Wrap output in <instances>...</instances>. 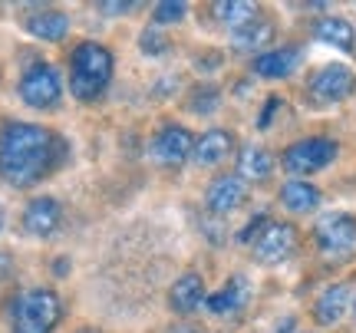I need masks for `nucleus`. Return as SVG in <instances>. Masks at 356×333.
<instances>
[{
  "label": "nucleus",
  "instance_id": "obj_1",
  "mask_svg": "<svg viewBox=\"0 0 356 333\" xmlns=\"http://www.w3.org/2000/svg\"><path fill=\"white\" fill-rule=\"evenodd\" d=\"M63 145L50 129L33 122H7L0 129V179L13 188H30L50 175Z\"/></svg>",
  "mask_w": 356,
  "mask_h": 333
},
{
  "label": "nucleus",
  "instance_id": "obj_7",
  "mask_svg": "<svg viewBox=\"0 0 356 333\" xmlns=\"http://www.w3.org/2000/svg\"><path fill=\"white\" fill-rule=\"evenodd\" d=\"M317 244L327 251V254H340V251H350L356 244V215H346V211H330L317 221Z\"/></svg>",
  "mask_w": 356,
  "mask_h": 333
},
{
  "label": "nucleus",
  "instance_id": "obj_4",
  "mask_svg": "<svg viewBox=\"0 0 356 333\" xmlns=\"http://www.w3.org/2000/svg\"><path fill=\"white\" fill-rule=\"evenodd\" d=\"M20 99H24L30 109H53L63 96V79H60V70L53 63H33L24 70L20 76Z\"/></svg>",
  "mask_w": 356,
  "mask_h": 333
},
{
  "label": "nucleus",
  "instance_id": "obj_25",
  "mask_svg": "<svg viewBox=\"0 0 356 333\" xmlns=\"http://www.w3.org/2000/svg\"><path fill=\"white\" fill-rule=\"evenodd\" d=\"M142 50L145 53H162L165 50V37L155 33V30H145V33H142Z\"/></svg>",
  "mask_w": 356,
  "mask_h": 333
},
{
  "label": "nucleus",
  "instance_id": "obj_16",
  "mask_svg": "<svg viewBox=\"0 0 356 333\" xmlns=\"http://www.w3.org/2000/svg\"><path fill=\"white\" fill-rule=\"evenodd\" d=\"M168 304H172L175 314L198 310L204 304V281L198 274H181V277L172 284V291H168Z\"/></svg>",
  "mask_w": 356,
  "mask_h": 333
},
{
  "label": "nucleus",
  "instance_id": "obj_17",
  "mask_svg": "<svg viewBox=\"0 0 356 333\" xmlns=\"http://www.w3.org/2000/svg\"><path fill=\"white\" fill-rule=\"evenodd\" d=\"M248 294H251V287L244 277H231L221 291H215L211 297H204V307L211 310L215 317H225V314H234V310H241L248 304Z\"/></svg>",
  "mask_w": 356,
  "mask_h": 333
},
{
  "label": "nucleus",
  "instance_id": "obj_18",
  "mask_svg": "<svg viewBox=\"0 0 356 333\" xmlns=\"http://www.w3.org/2000/svg\"><path fill=\"white\" fill-rule=\"evenodd\" d=\"M314 37L320 43H327V47H337V50H353L356 47V30L343 17H323V20H317Z\"/></svg>",
  "mask_w": 356,
  "mask_h": 333
},
{
  "label": "nucleus",
  "instance_id": "obj_8",
  "mask_svg": "<svg viewBox=\"0 0 356 333\" xmlns=\"http://www.w3.org/2000/svg\"><path fill=\"white\" fill-rule=\"evenodd\" d=\"M310 92L317 96L320 103H340V99L356 92V73L343 63L323 66L317 76L310 79Z\"/></svg>",
  "mask_w": 356,
  "mask_h": 333
},
{
  "label": "nucleus",
  "instance_id": "obj_21",
  "mask_svg": "<svg viewBox=\"0 0 356 333\" xmlns=\"http://www.w3.org/2000/svg\"><path fill=\"white\" fill-rule=\"evenodd\" d=\"M274 37V26H270V20H251V24H244L241 30H231V47L234 50H257V47H264L267 40Z\"/></svg>",
  "mask_w": 356,
  "mask_h": 333
},
{
  "label": "nucleus",
  "instance_id": "obj_20",
  "mask_svg": "<svg viewBox=\"0 0 356 333\" xmlns=\"http://www.w3.org/2000/svg\"><path fill=\"white\" fill-rule=\"evenodd\" d=\"M270 172H274V155L261 145H248L238 159V175L244 181H264L270 179Z\"/></svg>",
  "mask_w": 356,
  "mask_h": 333
},
{
  "label": "nucleus",
  "instance_id": "obj_15",
  "mask_svg": "<svg viewBox=\"0 0 356 333\" xmlns=\"http://www.w3.org/2000/svg\"><path fill=\"white\" fill-rule=\"evenodd\" d=\"M231 145H234L231 132H225V129H211V132H204L202 139H195L191 159H195V165L211 168V165H218V162L231 152Z\"/></svg>",
  "mask_w": 356,
  "mask_h": 333
},
{
  "label": "nucleus",
  "instance_id": "obj_9",
  "mask_svg": "<svg viewBox=\"0 0 356 333\" xmlns=\"http://www.w3.org/2000/svg\"><path fill=\"white\" fill-rule=\"evenodd\" d=\"M195 149V139H191L188 129L181 126H165L152 142H149V155H152L159 165H181L185 159L191 155Z\"/></svg>",
  "mask_w": 356,
  "mask_h": 333
},
{
  "label": "nucleus",
  "instance_id": "obj_5",
  "mask_svg": "<svg viewBox=\"0 0 356 333\" xmlns=\"http://www.w3.org/2000/svg\"><path fill=\"white\" fill-rule=\"evenodd\" d=\"M333 159H337V142L314 136V139L293 142L291 149L284 152V168L291 175H314V172L330 165Z\"/></svg>",
  "mask_w": 356,
  "mask_h": 333
},
{
  "label": "nucleus",
  "instance_id": "obj_27",
  "mask_svg": "<svg viewBox=\"0 0 356 333\" xmlns=\"http://www.w3.org/2000/svg\"><path fill=\"white\" fill-rule=\"evenodd\" d=\"M7 274H10V257L0 254V277H7Z\"/></svg>",
  "mask_w": 356,
  "mask_h": 333
},
{
  "label": "nucleus",
  "instance_id": "obj_13",
  "mask_svg": "<svg viewBox=\"0 0 356 333\" xmlns=\"http://www.w3.org/2000/svg\"><path fill=\"white\" fill-rule=\"evenodd\" d=\"M26 33L43 43H56L70 33V17L63 10H37L26 17Z\"/></svg>",
  "mask_w": 356,
  "mask_h": 333
},
{
  "label": "nucleus",
  "instance_id": "obj_10",
  "mask_svg": "<svg viewBox=\"0 0 356 333\" xmlns=\"http://www.w3.org/2000/svg\"><path fill=\"white\" fill-rule=\"evenodd\" d=\"M60 221H63V208L50 195H40L24 208V228L33 238H50L53 231L60 228Z\"/></svg>",
  "mask_w": 356,
  "mask_h": 333
},
{
  "label": "nucleus",
  "instance_id": "obj_14",
  "mask_svg": "<svg viewBox=\"0 0 356 333\" xmlns=\"http://www.w3.org/2000/svg\"><path fill=\"white\" fill-rule=\"evenodd\" d=\"M300 63V50L297 47H280V50H267L254 60V73L264 79H284L291 76Z\"/></svg>",
  "mask_w": 356,
  "mask_h": 333
},
{
  "label": "nucleus",
  "instance_id": "obj_23",
  "mask_svg": "<svg viewBox=\"0 0 356 333\" xmlns=\"http://www.w3.org/2000/svg\"><path fill=\"white\" fill-rule=\"evenodd\" d=\"M185 13H188V3H181V0H162V3L152 7V20L155 24H178Z\"/></svg>",
  "mask_w": 356,
  "mask_h": 333
},
{
  "label": "nucleus",
  "instance_id": "obj_22",
  "mask_svg": "<svg viewBox=\"0 0 356 333\" xmlns=\"http://www.w3.org/2000/svg\"><path fill=\"white\" fill-rule=\"evenodd\" d=\"M215 17L231 30H241L244 24L257 20V7L248 0H221V3H215Z\"/></svg>",
  "mask_w": 356,
  "mask_h": 333
},
{
  "label": "nucleus",
  "instance_id": "obj_2",
  "mask_svg": "<svg viewBox=\"0 0 356 333\" xmlns=\"http://www.w3.org/2000/svg\"><path fill=\"white\" fill-rule=\"evenodd\" d=\"M113 53L102 43H79L73 50V73H70V90L76 99H96L109 79H113Z\"/></svg>",
  "mask_w": 356,
  "mask_h": 333
},
{
  "label": "nucleus",
  "instance_id": "obj_26",
  "mask_svg": "<svg viewBox=\"0 0 356 333\" xmlns=\"http://www.w3.org/2000/svg\"><path fill=\"white\" fill-rule=\"evenodd\" d=\"M99 10H109L115 17V13H122V10H132V3H102Z\"/></svg>",
  "mask_w": 356,
  "mask_h": 333
},
{
  "label": "nucleus",
  "instance_id": "obj_6",
  "mask_svg": "<svg viewBox=\"0 0 356 333\" xmlns=\"http://www.w3.org/2000/svg\"><path fill=\"white\" fill-rule=\"evenodd\" d=\"M254 261L261 264H280V261H287L293 254V247H297V231L293 225H284V221H267L261 234H257L254 241Z\"/></svg>",
  "mask_w": 356,
  "mask_h": 333
},
{
  "label": "nucleus",
  "instance_id": "obj_12",
  "mask_svg": "<svg viewBox=\"0 0 356 333\" xmlns=\"http://www.w3.org/2000/svg\"><path fill=\"white\" fill-rule=\"evenodd\" d=\"M350 307V284H330L314 304V320L320 327H333Z\"/></svg>",
  "mask_w": 356,
  "mask_h": 333
},
{
  "label": "nucleus",
  "instance_id": "obj_19",
  "mask_svg": "<svg viewBox=\"0 0 356 333\" xmlns=\"http://www.w3.org/2000/svg\"><path fill=\"white\" fill-rule=\"evenodd\" d=\"M280 205L287 208V211H293V215H307V211H314L320 205V192L310 181L293 179L280 188Z\"/></svg>",
  "mask_w": 356,
  "mask_h": 333
},
{
  "label": "nucleus",
  "instance_id": "obj_11",
  "mask_svg": "<svg viewBox=\"0 0 356 333\" xmlns=\"http://www.w3.org/2000/svg\"><path fill=\"white\" fill-rule=\"evenodd\" d=\"M244 198H248V181L241 175H221V179L211 181V188L204 195V205L215 215H231L234 208H241Z\"/></svg>",
  "mask_w": 356,
  "mask_h": 333
},
{
  "label": "nucleus",
  "instance_id": "obj_3",
  "mask_svg": "<svg viewBox=\"0 0 356 333\" xmlns=\"http://www.w3.org/2000/svg\"><path fill=\"white\" fill-rule=\"evenodd\" d=\"M63 317V300L50 287H33L13 304V333H53Z\"/></svg>",
  "mask_w": 356,
  "mask_h": 333
},
{
  "label": "nucleus",
  "instance_id": "obj_29",
  "mask_svg": "<svg viewBox=\"0 0 356 333\" xmlns=\"http://www.w3.org/2000/svg\"><path fill=\"white\" fill-rule=\"evenodd\" d=\"M76 333H102V330H96V327H83V330H76Z\"/></svg>",
  "mask_w": 356,
  "mask_h": 333
},
{
  "label": "nucleus",
  "instance_id": "obj_30",
  "mask_svg": "<svg viewBox=\"0 0 356 333\" xmlns=\"http://www.w3.org/2000/svg\"><path fill=\"white\" fill-rule=\"evenodd\" d=\"M3 221H7V215H3V205H0V231H3Z\"/></svg>",
  "mask_w": 356,
  "mask_h": 333
},
{
  "label": "nucleus",
  "instance_id": "obj_24",
  "mask_svg": "<svg viewBox=\"0 0 356 333\" xmlns=\"http://www.w3.org/2000/svg\"><path fill=\"white\" fill-rule=\"evenodd\" d=\"M215 106H218V90L208 86V90H198V99L191 103V109H195V113H211Z\"/></svg>",
  "mask_w": 356,
  "mask_h": 333
},
{
  "label": "nucleus",
  "instance_id": "obj_28",
  "mask_svg": "<svg viewBox=\"0 0 356 333\" xmlns=\"http://www.w3.org/2000/svg\"><path fill=\"white\" fill-rule=\"evenodd\" d=\"M172 333H198V330H191V327H178V330H172Z\"/></svg>",
  "mask_w": 356,
  "mask_h": 333
}]
</instances>
